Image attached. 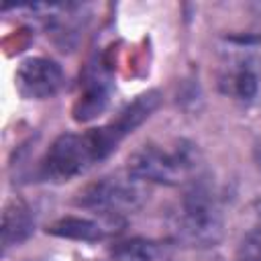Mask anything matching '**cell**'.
I'll return each instance as SVG.
<instances>
[{"instance_id": "obj_4", "label": "cell", "mask_w": 261, "mask_h": 261, "mask_svg": "<svg viewBox=\"0 0 261 261\" xmlns=\"http://www.w3.org/2000/svg\"><path fill=\"white\" fill-rule=\"evenodd\" d=\"M106 159L96 130L63 133L47 149L41 161V175L47 181H67L86 173L92 165Z\"/></svg>"}, {"instance_id": "obj_6", "label": "cell", "mask_w": 261, "mask_h": 261, "mask_svg": "<svg viewBox=\"0 0 261 261\" xmlns=\"http://www.w3.org/2000/svg\"><path fill=\"white\" fill-rule=\"evenodd\" d=\"M14 86L20 96L29 100H45L61 90L63 69L49 57H29L18 65L14 73Z\"/></svg>"}, {"instance_id": "obj_7", "label": "cell", "mask_w": 261, "mask_h": 261, "mask_svg": "<svg viewBox=\"0 0 261 261\" xmlns=\"http://www.w3.org/2000/svg\"><path fill=\"white\" fill-rule=\"evenodd\" d=\"M122 226V218H112V216H63L55 220L47 232L69 239V241H84V243H94V241H104L112 234H116Z\"/></svg>"}, {"instance_id": "obj_5", "label": "cell", "mask_w": 261, "mask_h": 261, "mask_svg": "<svg viewBox=\"0 0 261 261\" xmlns=\"http://www.w3.org/2000/svg\"><path fill=\"white\" fill-rule=\"evenodd\" d=\"M259 55L257 47L251 41L232 39L228 47L222 51V67H220V88L226 96L253 102L261 90L259 75Z\"/></svg>"}, {"instance_id": "obj_1", "label": "cell", "mask_w": 261, "mask_h": 261, "mask_svg": "<svg viewBox=\"0 0 261 261\" xmlns=\"http://www.w3.org/2000/svg\"><path fill=\"white\" fill-rule=\"evenodd\" d=\"M222 208L212 188L194 179L171 216L175 239L188 247H214L222 237Z\"/></svg>"}, {"instance_id": "obj_11", "label": "cell", "mask_w": 261, "mask_h": 261, "mask_svg": "<svg viewBox=\"0 0 261 261\" xmlns=\"http://www.w3.org/2000/svg\"><path fill=\"white\" fill-rule=\"evenodd\" d=\"M241 261H261V230L251 232L241 245Z\"/></svg>"}, {"instance_id": "obj_8", "label": "cell", "mask_w": 261, "mask_h": 261, "mask_svg": "<svg viewBox=\"0 0 261 261\" xmlns=\"http://www.w3.org/2000/svg\"><path fill=\"white\" fill-rule=\"evenodd\" d=\"M110 92H112L110 69L102 61L92 63L84 73L82 94H80L77 104L73 108L75 120H90L96 114H100L108 104Z\"/></svg>"}, {"instance_id": "obj_3", "label": "cell", "mask_w": 261, "mask_h": 261, "mask_svg": "<svg viewBox=\"0 0 261 261\" xmlns=\"http://www.w3.org/2000/svg\"><path fill=\"white\" fill-rule=\"evenodd\" d=\"M147 198L149 184L126 169L104 175L94 184L86 186L77 194L75 204L102 216L122 218L124 214L139 210L147 202Z\"/></svg>"}, {"instance_id": "obj_10", "label": "cell", "mask_w": 261, "mask_h": 261, "mask_svg": "<svg viewBox=\"0 0 261 261\" xmlns=\"http://www.w3.org/2000/svg\"><path fill=\"white\" fill-rule=\"evenodd\" d=\"M112 261H171V253L159 241L137 237L116 243L112 249Z\"/></svg>"}, {"instance_id": "obj_2", "label": "cell", "mask_w": 261, "mask_h": 261, "mask_svg": "<svg viewBox=\"0 0 261 261\" xmlns=\"http://www.w3.org/2000/svg\"><path fill=\"white\" fill-rule=\"evenodd\" d=\"M200 165L198 149L192 143L177 141L171 149L155 143L139 147L126 163V169L147 184L179 186L184 181H194Z\"/></svg>"}, {"instance_id": "obj_9", "label": "cell", "mask_w": 261, "mask_h": 261, "mask_svg": "<svg viewBox=\"0 0 261 261\" xmlns=\"http://www.w3.org/2000/svg\"><path fill=\"white\" fill-rule=\"evenodd\" d=\"M33 228H35V216L24 202L14 200L4 208V214H2V245H4V249L27 241L31 237Z\"/></svg>"}]
</instances>
